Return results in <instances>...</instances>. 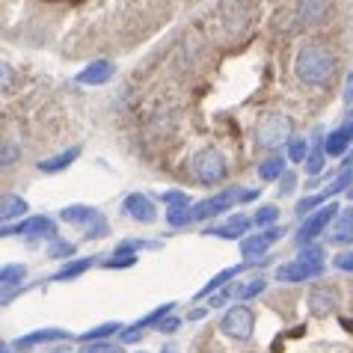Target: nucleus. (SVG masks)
Instances as JSON below:
<instances>
[{"instance_id": "17", "label": "nucleus", "mask_w": 353, "mask_h": 353, "mask_svg": "<svg viewBox=\"0 0 353 353\" xmlns=\"http://www.w3.org/2000/svg\"><path fill=\"white\" fill-rule=\"evenodd\" d=\"M243 268H247V261H243V264H234V268H223V270L217 273V276H211V279L205 282V285H202L199 291H196V300L214 297V294H217V291H223L225 285H229V282H234V279H238Z\"/></svg>"}, {"instance_id": "29", "label": "nucleus", "mask_w": 353, "mask_h": 353, "mask_svg": "<svg viewBox=\"0 0 353 353\" xmlns=\"http://www.w3.org/2000/svg\"><path fill=\"white\" fill-rule=\"evenodd\" d=\"M285 158L291 161V163H306V158H309V140H306V137H294V140L285 145Z\"/></svg>"}, {"instance_id": "20", "label": "nucleus", "mask_w": 353, "mask_h": 353, "mask_svg": "<svg viewBox=\"0 0 353 353\" xmlns=\"http://www.w3.org/2000/svg\"><path fill=\"white\" fill-rule=\"evenodd\" d=\"M68 339V332L65 330H57V327H48V330H36L30 332V336H21L15 341V350H27V347H33V345H51V341H63Z\"/></svg>"}, {"instance_id": "42", "label": "nucleus", "mask_w": 353, "mask_h": 353, "mask_svg": "<svg viewBox=\"0 0 353 353\" xmlns=\"http://www.w3.org/2000/svg\"><path fill=\"white\" fill-rule=\"evenodd\" d=\"M259 196H261V188H250V190L238 193V202H252V199H259Z\"/></svg>"}, {"instance_id": "37", "label": "nucleus", "mask_w": 353, "mask_h": 353, "mask_svg": "<svg viewBox=\"0 0 353 353\" xmlns=\"http://www.w3.org/2000/svg\"><path fill=\"white\" fill-rule=\"evenodd\" d=\"M81 353H125L122 345H113V341H92V345H86Z\"/></svg>"}, {"instance_id": "4", "label": "nucleus", "mask_w": 353, "mask_h": 353, "mask_svg": "<svg viewBox=\"0 0 353 353\" xmlns=\"http://www.w3.org/2000/svg\"><path fill=\"white\" fill-rule=\"evenodd\" d=\"M339 205L336 202H327L323 208H318L315 214H309V217H303L300 229H297V247H309V243H315L321 234H327V229L339 217Z\"/></svg>"}, {"instance_id": "13", "label": "nucleus", "mask_w": 353, "mask_h": 353, "mask_svg": "<svg viewBox=\"0 0 353 353\" xmlns=\"http://www.w3.org/2000/svg\"><path fill=\"white\" fill-rule=\"evenodd\" d=\"M113 74H116V65L110 60H92L86 68L77 72V83L81 86H104V83L113 81Z\"/></svg>"}, {"instance_id": "43", "label": "nucleus", "mask_w": 353, "mask_h": 353, "mask_svg": "<svg viewBox=\"0 0 353 353\" xmlns=\"http://www.w3.org/2000/svg\"><path fill=\"white\" fill-rule=\"evenodd\" d=\"M279 184H282V193H291V190H294V175L285 172V175L279 179Z\"/></svg>"}, {"instance_id": "39", "label": "nucleus", "mask_w": 353, "mask_h": 353, "mask_svg": "<svg viewBox=\"0 0 353 353\" xmlns=\"http://www.w3.org/2000/svg\"><path fill=\"white\" fill-rule=\"evenodd\" d=\"M125 247L140 252V250H161V243L158 241H125Z\"/></svg>"}, {"instance_id": "8", "label": "nucleus", "mask_w": 353, "mask_h": 353, "mask_svg": "<svg viewBox=\"0 0 353 353\" xmlns=\"http://www.w3.org/2000/svg\"><path fill=\"white\" fill-rule=\"evenodd\" d=\"M282 234H285V229H282V225H270V229H261L259 234H250V238L241 241V256L247 259V264L256 261V259H261L264 252H268L273 243L282 238Z\"/></svg>"}, {"instance_id": "33", "label": "nucleus", "mask_w": 353, "mask_h": 353, "mask_svg": "<svg viewBox=\"0 0 353 353\" xmlns=\"http://www.w3.org/2000/svg\"><path fill=\"white\" fill-rule=\"evenodd\" d=\"M18 161H21V145H18L12 137H6L3 149H0V163H3V170H9V166H15Z\"/></svg>"}, {"instance_id": "19", "label": "nucleus", "mask_w": 353, "mask_h": 353, "mask_svg": "<svg viewBox=\"0 0 353 353\" xmlns=\"http://www.w3.org/2000/svg\"><path fill=\"white\" fill-rule=\"evenodd\" d=\"M350 143H353V122L330 131L327 140H323V149H327V154H332V158H341V154L350 149Z\"/></svg>"}, {"instance_id": "9", "label": "nucleus", "mask_w": 353, "mask_h": 353, "mask_svg": "<svg viewBox=\"0 0 353 353\" xmlns=\"http://www.w3.org/2000/svg\"><path fill=\"white\" fill-rule=\"evenodd\" d=\"M238 193L241 190H223V193H214L208 199L196 202L193 205V220H208V217H217L223 211H232V205L238 202Z\"/></svg>"}, {"instance_id": "49", "label": "nucleus", "mask_w": 353, "mask_h": 353, "mask_svg": "<svg viewBox=\"0 0 353 353\" xmlns=\"http://www.w3.org/2000/svg\"><path fill=\"white\" fill-rule=\"evenodd\" d=\"M347 193H350V199H353V188H350V190H347Z\"/></svg>"}, {"instance_id": "28", "label": "nucleus", "mask_w": 353, "mask_h": 353, "mask_svg": "<svg viewBox=\"0 0 353 353\" xmlns=\"http://www.w3.org/2000/svg\"><path fill=\"white\" fill-rule=\"evenodd\" d=\"M166 223H170L172 229L190 225L193 223V205H172V208H166Z\"/></svg>"}, {"instance_id": "21", "label": "nucleus", "mask_w": 353, "mask_h": 353, "mask_svg": "<svg viewBox=\"0 0 353 353\" xmlns=\"http://www.w3.org/2000/svg\"><path fill=\"white\" fill-rule=\"evenodd\" d=\"M77 158H81V145H72V149H65L60 154H54V158H45L42 163H39V172H45V175H57V172H63L68 170Z\"/></svg>"}, {"instance_id": "7", "label": "nucleus", "mask_w": 353, "mask_h": 353, "mask_svg": "<svg viewBox=\"0 0 353 353\" xmlns=\"http://www.w3.org/2000/svg\"><path fill=\"white\" fill-rule=\"evenodd\" d=\"M18 234H24V238H51L57 241V225L51 217H27L21 223H6L3 225V238H18Z\"/></svg>"}, {"instance_id": "14", "label": "nucleus", "mask_w": 353, "mask_h": 353, "mask_svg": "<svg viewBox=\"0 0 353 353\" xmlns=\"http://www.w3.org/2000/svg\"><path fill=\"white\" fill-rule=\"evenodd\" d=\"M223 291L229 294V300H241V303H247V300H256V297H261V294L268 291V279H264V276L241 279V282H232V285H225Z\"/></svg>"}, {"instance_id": "3", "label": "nucleus", "mask_w": 353, "mask_h": 353, "mask_svg": "<svg viewBox=\"0 0 353 353\" xmlns=\"http://www.w3.org/2000/svg\"><path fill=\"white\" fill-rule=\"evenodd\" d=\"M60 220L68 225H77L86 238H104V234L110 232L104 214L98 208H90V205H68V208L60 211Z\"/></svg>"}, {"instance_id": "34", "label": "nucleus", "mask_w": 353, "mask_h": 353, "mask_svg": "<svg viewBox=\"0 0 353 353\" xmlns=\"http://www.w3.org/2000/svg\"><path fill=\"white\" fill-rule=\"evenodd\" d=\"M72 256H74V243H72V241L57 238V241H51V247H48V259H57V261H72Z\"/></svg>"}, {"instance_id": "31", "label": "nucleus", "mask_w": 353, "mask_h": 353, "mask_svg": "<svg viewBox=\"0 0 353 353\" xmlns=\"http://www.w3.org/2000/svg\"><path fill=\"white\" fill-rule=\"evenodd\" d=\"M252 225L256 229H270V225H279V208L276 205H261L252 217Z\"/></svg>"}, {"instance_id": "15", "label": "nucleus", "mask_w": 353, "mask_h": 353, "mask_svg": "<svg viewBox=\"0 0 353 353\" xmlns=\"http://www.w3.org/2000/svg\"><path fill=\"white\" fill-rule=\"evenodd\" d=\"M339 306V294L336 288H327V285H318L309 291V312L315 318H327L332 309Z\"/></svg>"}, {"instance_id": "36", "label": "nucleus", "mask_w": 353, "mask_h": 353, "mask_svg": "<svg viewBox=\"0 0 353 353\" xmlns=\"http://www.w3.org/2000/svg\"><path fill=\"white\" fill-rule=\"evenodd\" d=\"M161 202L166 208H172V205H190V196L184 190H166V193H161Z\"/></svg>"}, {"instance_id": "41", "label": "nucleus", "mask_w": 353, "mask_h": 353, "mask_svg": "<svg viewBox=\"0 0 353 353\" xmlns=\"http://www.w3.org/2000/svg\"><path fill=\"white\" fill-rule=\"evenodd\" d=\"M119 336H122L125 345H134V341H140V339H143V330H137L134 323H131V327H128V330H122Z\"/></svg>"}, {"instance_id": "44", "label": "nucleus", "mask_w": 353, "mask_h": 353, "mask_svg": "<svg viewBox=\"0 0 353 353\" xmlns=\"http://www.w3.org/2000/svg\"><path fill=\"white\" fill-rule=\"evenodd\" d=\"M345 101L353 104V72L347 74V83H345Z\"/></svg>"}, {"instance_id": "27", "label": "nucleus", "mask_w": 353, "mask_h": 353, "mask_svg": "<svg viewBox=\"0 0 353 353\" xmlns=\"http://www.w3.org/2000/svg\"><path fill=\"white\" fill-rule=\"evenodd\" d=\"M137 259H140V256H137L134 250H128V247H125V243H119V247H116V252H113V256L104 261V268H107V270H122V268H134V264H137Z\"/></svg>"}, {"instance_id": "10", "label": "nucleus", "mask_w": 353, "mask_h": 353, "mask_svg": "<svg viewBox=\"0 0 353 353\" xmlns=\"http://www.w3.org/2000/svg\"><path fill=\"white\" fill-rule=\"evenodd\" d=\"M323 270H327V264H303V261H288V264H279L276 268V282H309V279H318L323 276Z\"/></svg>"}, {"instance_id": "47", "label": "nucleus", "mask_w": 353, "mask_h": 353, "mask_svg": "<svg viewBox=\"0 0 353 353\" xmlns=\"http://www.w3.org/2000/svg\"><path fill=\"white\" fill-rule=\"evenodd\" d=\"M15 350V345H9V341H3V347H0V353H12Z\"/></svg>"}, {"instance_id": "45", "label": "nucleus", "mask_w": 353, "mask_h": 353, "mask_svg": "<svg viewBox=\"0 0 353 353\" xmlns=\"http://www.w3.org/2000/svg\"><path fill=\"white\" fill-rule=\"evenodd\" d=\"M9 83H12V68H9V63H3V90H9Z\"/></svg>"}, {"instance_id": "35", "label": "nucleus", "mask_w": 353, "mask_h": 353, "mask_svg": "<svg viewBox=\"0 0 353 353\" xmlns=\"http://www.w3.org/2000/svg\"><path fill=\"white\" fill-rule=\"evenodd\" d=\"M323 247L321 243H309V247H300V252H297V261H303V264H323Z\"/></svg>"}, {"instance_id": "23", "label": "nucleus", "mask_w": 353, "mask_h": 353, "mask_svg": "<svg viewBox=\"0 0 353 353\" xmlns=\"http://www.w3.org/2000/svg\"><path fill=\"white\" fill-rule=\"evenodd\" d=\"M95 264V256H90V259H72V261H65L60 270L51 276V282H72V279H77V276H83L86 270H90Z\"/></svg>"}, {"instance_id": "26", "label": "nucleus", "mask_w": 353, "mask_h": 353, "mask_svg": "<svg viewBox=\"0 0 353 353\" xmlns=\"http://www.w3.org/2000/svg\"><path fill=\"white\" fill-rule=\"evenodd\" d=\"M24 279H27V264H3V270H0V285H3V294L18 288Z\"/></svg>"}, {"instance_id": "46", "label": "nucleus", "mask_w": 353, "mask_h": 353, "mask_svg": "<svg viewBox=\"0 0 353 353\" xmlns=\"http://www.w3.org/2000/svg\"><path fill=\"white\" fill-rule=\"evenodd\" d=\"M208 315V306H202V309H193L190 312V321H199V318H205Z\"/></svg>"}, {"instance_id": "16", "label": "nucleus", "mask_w": 353, "mask_h": 353, "mask_svg": "<svg viewBox=\"0 0 353 353\" xmlns=\"http://www.w3.org/2000/svg\"><path fill=\"white\" fill-rule=\"evenodd\" d=\"M250 225H252L250 217H243V214H234V217H229L223 225H208L205 234H214V238H223V241H238V238L247 234Z\"/></svg>"}, {"instance_id": "38", "label": "nucleus", "mask_w": 353, "mask_h": 353, "mask_svg": "<svg viewBox=\"0 0 353 353\" xmlns=\"http://www.w3.org/2000/svg\"><path fill=\"white\" fill-rule=\"evenodd\" d=\"M332 268H339V270H345V273H353V250L339 252V256L332 259Z\"/></svg>"}, {"instance_id": "40", "label": "nucleus", "mask_w": 353, "mask_h": 353, "mask_svg": "<svg viewBox=\"0 0 353 353\" xmlns=\"http://www.w3.org/2000/svg\"><path fill=\"white\" fill-rule=\"evenodd\" d=\"M179 327H181V321H179V318H163V321H161V323H158V327H154V330H158V332H163V336H170V332H175Z\"/></svg>"}, {"instance_id": "1", "label": "nucleus", "mask_w": 353, "mask_h": 353, "mask_svg": "<svg viewBox=\"0 0 353 353\" xmlns=\"http://www.w3.org/2000/svg\"><path fill=\"white\" fill-rule=\"evenodd\" d=\"M336 72H339L336 54L321 42H312L306 48H300L297 60H294V74H297L306 86H330Z\"/></svg>"}, {"instance_id": "5", "label": "nucleus", "mask_w": 353, "mask_h": 353, "mask_svg": "<svg viewBox=\"0 0 353 353\" xmlns=\"http://www.w3.org/2000/svg\"><path fill=\"white\" fill-rule=\"evenodd\" d=\"M193 175L199 184H208V188H214V184H220L225 179V172H229V163H225V158L217 152V149H202L193 154Z\"/></svg>"}, {"instance_id": "32", "label": "nucleus", "mask_w": 353, "mask_h": 353, "mask_svg": "<svg viewBox=\"0 0 353 353\" xmlns=\"http://www.w3.org/2000/svg\"><path fill=\"white\" fill-rule=\"evenodd\" d=\"M172 309H175V303H163V306H158L154 312H149V315H145V318H140V321H137L134 327H137V330H145V327H158V323H161L163 318H170V315H172Z\"/></svg>"}, {"instance_id": "30", "label": "nucleus", "mask_w": 353, "mask_h": 353, "mask_svg": "<svg viewBox=\"0 0 353 353\" xmlns=\"http://www.w3.org/2000/svg\"><path fill=\"white\" fill-rule=\"evenodd\" d=\"M303 166H306V172L312 175V179H318V175L323 172V166H327V149H323V143L309 152V158H306Z\"/></svg>"}, {"instance_id": "25", "label": "nucleus", "mask_w": 353, "mask_h": 353, "mask_svg": "<svg viewBox=\"0 0 353 353\" xmlns=\"http://www.w3.org/2000/svg\"><path fill=\"white\" fill-rule=\"evenodd\" d=\"M122 321H107V323H98V327H92L90 332H83L81 341L83 345H92V341H110L116 332H122Z\"/></svg>"}, {"instance_id": "22", "label": "nucleus", "mask_w": 353, "mask_h": 353, "mask_svg": "<svg viewBox=\"0 0 353 353\" xmlns=\"http://www.w3.org/2000/svg\"><path fill=\"white\" fill-rule=\"evenodd\" d=\"M27 211H30V205H27V199L24 196H18V193H6L3 202H0V217H3V225L18 220V217H27Z\"/></svg>"}, {"instance_id": "24", "label": "nucleus", "mask_w": 353, "mask_h": 353, "mask_svg": "<svg viewBox=\"0 0 353 353\" xmlns=\"http://www.w3.org/2000/svg\"><path fill=\"white\" fill-rule=\"evenodd\" d=\"M285 166H288V158H285V154H270L268 161H261V163H259V179H261V181H279L282 175L288 172Z\"/></svg>"}, {"instance_id": "12", "label": "nucleus", "mask_w": 353, "mask_h": 353, "mask_svg": "<svg viewBox=\"0 0 353 353\" xmlns=\"http://www.w3.org/2000/svg\"><path fill=\"white\" fill-rule=\"evenodd\" d=\"M122 211H125V217L134 220V223H145V225H149V223L158 220V211H154V202H152L145 193H131V196H125Z\"/></svg>"}, {"instance_id": "11", "label": "nucleus", "mask_w": 353, "mask_h": 353, "mask_svg": "<svg viewBox=\"0 0 353 353\" xmlns=\"http://www.w3.org/2000/svg\"><path fill=\"white\" fill-rule=\"evenodd\" d=\"M330 15H332L330 0H297V6H294V18H297L303 27L327 24Z\"/></svg>"}, {"instance_id": "18", "label": "nucleus", "mask_w": 353, "mask_h": 353, "mask_svg": "<svg viewBox=\"0 0 353 353\" xmlns=\"http://www.w3.org/2000/svg\"><path fill=\"white\" fill-rule=\"evenodd\" d=\"M330 243H339V247H347L353 243V208H341L336 223L330 229Z\"/></svg>"}, {"instance_id": "2", "label": "nucleus", "mask_w": 353, "mask_h": 353, "mask_svg": "<svg viewBox=\"0 0 353 353\" xmlns=\"http://www.w3.org/2000/svg\"><path fill=\"white\" fill-rule=\"evenodd\" d=\"M256 145L259 149H268V152H276L282 145H288L294 140V125L285 113H264L261 119L256 122Z\"/></svg>"}, {"instance_id": "48", "label": "nucleus", "mask_w": 353, "mask_h": 353, "mask_svg": "<svg viewBox=\"0 0 353 353\" xmlns=\"http://www.w3.org/2000/svg\"><path fill=\"white\" fill-rule=\"evenodd\" d=\"M161 353H175V350H172V347H166V350H161Z\"/></svg>"}, {"instance_id": "6", "label": "nucleus", "mask_w": 353, "mask_h": 353, "mask_svg": "<svg viewBox=\"0 0 353 353\" xmlns=\"http://www.w3.org/2000/svg\"><path fill=\"white\" fill-rule=\"evenodd\" d=\"M220 330H223V336H229L234 341H247L252 339V330H256V315H252L250 306H232L223 312Z\"/></svg>"}]
</instances>
